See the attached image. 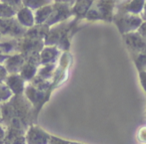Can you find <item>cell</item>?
I'll list each match as a JSON object with an SVG mask.
<instances>
[{
    "label": "cell",
    "instance_id": "cell-1",
    "mask_svg": "<svg viewBox=\"0 0 146 144\" xmlns=\"http://www.w3.org/2000/svg\"><path fill=\"white\" fill-rule=\"evenodd\" d=\"M113 18L122 35L136 32L143 23L142 19L138 15L129 13H117Z\"/></svg>",
    "mask_w": 146,
    "mask_h": 144
},
{
    "label": "cell",
    "instance_id": "cell-2",
    "mask_svg": "<svg viewBox=\"0 0 146 144\" xmlns=\"http://www.w3.org/2000/svg\"><path fill=\"white\" fill-rule=\"evenodd\" d=\"M113 11V0H98L97 2L91 5L90 9L86 14V18L88 20H102L111 21Z\"/></svg>",
    "mask_w": 146,
    "mask_h": 144
},
{
    "label": "cell",
    "instance_id": "cell-3",
    "mask_svg": "<svg viewBox=\"0 0 146 144\" xmlns=\"http://www.w3.org/2000/svg\"><path fill=\"white\" fill-rule=\"evenodd\" d=\"M26 31L27 29L21 26L15 17L7 19L0 18V34L2 37L21 39Z\"/></svg>",
    "mask_w": 146,
    "mask_h": 144
},
{
    "label": "cell",
    "instance_id": "cell-4",
    "mask_svg": "<svg viewBox=\"0 0 146 144\" xmlns=\"http://www.w3.org/2000/svg\"><path fill=\"white\" fill-rule=\"evenodd\" d=\"M51 134L36 124H31L25 132L26 144H48Z\"/></svg>",
    "mask_w": 146,
    "mask_h": 144
},
{
    "label": "cell",
    "instance_id": "cell-5",
    "mask_svg": "<svg viewBox=\"0 0 146 144\" xmlns=\"http://www.w3.org/2000/svg\"><path fill=\"white\" fill-rule=\"evenodd\" d=\"M52 13L49 16L48 20L46 21L45 24L47 26L50 27L51 25H54L58 22L67 19L71 14H72V10H70L67 4L64 3H55L52 5Z\"/></svg>",
    "mask_w": 146,
    "mask_h": 144
},
{
    "label": "cell",
    "instance_id": "cell-6",
    "mask_svg": "<svg viewBox=\"0 0 146 144\" xmlns=\"http://www.w3.org/2000/svg\"><path fill=\"white\" fill-rule=\"evenodd\" d=\"M124 40H125L126 46H127L128 50L130 51L131 55H136L138 53H140L141 51L146 49V42L139 33L136 32L128 33V34L123 35Z\"/></svg>",
    "mask_w": 146,
    "mask_h": 144
},
{
    "label": "cell",
    "instance_id": "cell-7",
    "mask_svg": "<svg viewBox=\"0 0 146 144\" xmlns=\"http://www.w3.org/2000/svg\"><path fill=\"white\" fill-rule=\"evenodd\" d=\"M4 84L8 86L13 96H20L24 94L26 88V82L22 79L19 74H10L7 76Z\"/></svg>",
    "mask_w": 146,
    "mask_h": 144
},
{
    "label": "cell",
    "instance_id": "cell-8",
    "mask_svg": "<svg viewBox=\"0 0 146 144\" xmlns=\"http://www.w3.org/2000/svg\"><path fill=\"white\" fill-rule=\"evenodd\" d=\"M24 63H25V58L20 53H17V54L7 56L6 60L3 62V66L6 69L8 75L19 74V72H20Z\"/></svg>",
    "mask_w": 146,
    "mask_h": 144
},
{
    "label": "cell",
    "instance_id": "cell-9",
    "mask_svg": "<svg viewBox=\"0 0 146 144\" xmlns=\"http://www.w3.org/2000/svg\"><path fill=\"white\" fill-rule=\"evenodd\" d=\"M19 40L20 39L1 37L0 39V53L5 56H10L19 53Z\"/></svg>",
    "mask_w": 146,
    "mask_h": 144
},
{
    "label": "cell",
    "instance_id": "cell-10",
    "mask_svg": "<svg viewBox=\"0 0 146 144\" xmlns=\"http://www.w3.org/2000/svg\"><path fill=\"white\" fill-rule=\"evenodd\" d=\"M25 130L14 127H6V136L3 144H26Z\"/></svg>",
    "mask_w": 146,
    "mask_h": 144
},
{
    "label": "cell",
    "instance_id": "cell-11",
    "mask_svg": "<svg viewBox=\"0 0 146 144\" xmlns=\"http://www.w3.org/2000/svg\"><path fill=\"white\" fill-rule=\"evenodd\" d=\"M60 50L55 46H46L40 52V66L49 64H55L57 59L59 58Z\"/></svg>",
    "mask_w": 146,
    "mask_h": 144
},
{
    "label": "cell",
    "instance_id": "cell-12",
    "mask_svg": "<svg viewBox=\"0 0 146 144\" xmlns=\"http://www.w3.org/2000/svg\"><path fill=\"white\" fill-rule=\"evenodd\" d=\"M15 18L17 19L18 23L22 27L26 29H29L31 27H33L35 25V20H34V13L32 10H30L27 7L23 6L22 8H20L16 12Z\"/></svg>",
    "mask_w": 146,
    "mask_h": 144
},
{
    "label": "cell",
    "instance_id": "cell-13",
    "mask_svg": "<svg viewBox=\"0 0 146 144\" xmlns=\"http://www.w3.org/2000/svg\"><path fill=\"white\" fill-rule=\"evenodd\" d=\"M48 31H49V26H47L46 24L34 25L31 28L27 29L26 33H25V35L23 37L35 39V40H44Z\"/></svg>",
    "mask_w": 146,
    "mask_h": 144
},
{
    "label": "cell",
    "instance_id": "cell-14",
    "mask_svg": "<svg viewBox=\"0 0 146 144\" xmlns=\"http://www.w3.org/2000/svg\"><path fill=\"white\" fill-rule=\"evenodd\" d=\"M145 1L144 0H131L130 2L118 7V13H129V14L137 15L143 10V6Z\"/></svg>",
    "mask_w": 146,
    "mask_h": 144
},
{
    "label": "cell",
    "instance_id": "cell-15",
    "mask_svg": "<svg viewBox=\"0 0 146 144\" xmlns=\"http://www.w3.org/2000/svg\"><path fill=\"white\" fill-rule=\"evenodd\" d=\"M38 68H39L38 65L34 64V63L25 61L24 65H23V67L21 68L20 72H19V75L22 77V79L25 81V82H31L35 77H36Z\"/></svg>",
    "mask_w": 146,
    "mask_h": 144
},
{
    "label": "cell",
    "instance_id": "cell-16",
    "mask_svg": "<svg viewBox=\"0 0 146 144\" xmlns=\"http://www.w3.org/2000/svg\"><path fill=\"white\" fill-rule=\"evenodd\" d=\"M52 5H46L43 6L41 8L35 10L34 13V20H35V25H41L45 24L46 21L48 20L49 16L52 13Z\"/></svg>",
    "mask_w": 146,
    "mask_h": 144
},
{
    "label": "cell",
    "instance_id": "cell-17",
    "mask_svg": "<svg viewBox=\"0 0 146 144\" xmlns=\"http://www.w3.org/2000/svg\"><path fill=\"white\" fill-rule=\"evenodd\" d=\"M91 5L92 0H76L75 5L73 7L72 13H74L78 18L86 16Z\"/></svg>",
    "mask_w": 146,
    "mask_h": 144
},
{
    "label": "cell",
    "instance_id": "cell-18",
    "mask_svg": "<svg viewBox=\"0 0 146 144\" xmlns=\"http://www.w3.org/2000/svg\"><path fill=\"white\" fill-rule=\"evenodd\" d=\"M55 74V64H49V65H44L41 66L40 68H38L37 71V77L43 79V80L50 81L53 78Z\"/></svg>",
    "mask_w": 146,
    "mask_h": 144
},
{
    "label": "cell",
    "instance_id": "cell-19",
    "mask_svg": "<svg viewBox=\"0 0 146 144\" xmlns=\"http://www.w3.org/2000/svg\"><path fill=\"white\" fill-rule=\"evenodd\" d=\"M51 0H22V5L30 10H37L46 5H50Z\"/></svg>",
    "mask_w": 146,
    "mask_h": 144
},
{
    "label": "cell",
    "instance_id": "cell-20",
    "mask_svg": "<svg viewBox=\"0 0 146 144\" xmlns=\"http://www.w3.org/2000/svg\"><path fill=\"white\" fill-rule=\"evenodd\" d=\"M132 58H133L135 66L139 72L146 71V49L138 53V54L133 55Z\"/></svg>",
    "mask_w": 146,
    "mask_h": 144
},
{
    "label": "cell",
    "instance_id": "cell-21",
    "mask_svg": "<svg viewBox=\"0 0 146 144\" xmlns=\"http://www.w3.org/2000/svg\"><path fill=\"white\" fill-rule=\"evenodd\" d=\"M17 11L13 9L12 7L8 6L5 3L0 2V18L1 19H7V18H13L16 15Z\"/></svg>",
    "mask_w": 146,
    "mask_h": 144
},
{
    "label": "cell",
    "instance_id": "cell-22",
    "mask_svg": "<svg viewBox=\"0 0 146 144\" xmlns=\"http://www.w3.org/2000/svg\"><path fill=\"white\" fill-rule=\"evenodd\" d=\"M13 94L11 92V90L8 88V86L4 84L1 82L0 84V105L5 102L9 101L12 98Z\"/></svg>",
    "mask_w": 146,
    "mask_h": 144
},
{
    "label": "cell",
    "instance_id": "cell-23",
    "mask_svg": "<svg viewBox=\"0 0 146 144\" xmlns=\"http://www.w3.org/2000/svg\"><path fill=\"white\" fill-rule=\"evenodd\" d=\"M0 2L5 3V4H7L8 6H10V7H12L13 9H15L16 11H18L19 9L23 7L22 0H1Z\"/></svg>",
    "mask_w": 146,
    "mask_h": 144
},
{
    "label": "cell",
    "instance_id": "cell-24",
    "mask_svg": "<svg viewBox=\"0 0 146 144\" xmlns=\"http://www.w3.org/2000/svg\"><path fill=\"white\" fill-rule=\"evenodd\" d=\"M136 138L141 144H146V125H143L137 130Z\"/></svg>",
    "mask_w": 146,
    "mask_h": 144
},
{
    "label": "cell",
    "instance_id": "cell-25",
    "mask_svg": "<svg viewBox=\"0 0 146 144\" xmlns=\"http://www.w3.org/2000/svg\"><path fill=\"white\" fill-rule=\"evenodd\" d=\"M48 144H70V141H68V140H64V139H62V138L56 137V136L51 135Z\"/></svg>",
    "mask_w": 146,
    "mask_h": 144
},
{
    "label": "cell",
    "instance_id": "cell-26",
    "mask_svg": "<svg viewBox=\"0 0 146 144\" xmlns=\"http://www.w3.org/2000/svg\"><path fill=\"white\" fill-rule=\"evenodd\" d=\"M7 76H8V73H7L6 69L4 68L3 64H0V84H1V82H4Z\"/></svg>",
    "mask_w": 146,
    "mask_h": 144
},
{
    "label": "cell",
    "instance_id": "cell-27",
    "mask_svg": "<svg viewBox=\"0 0 146 144\" xmlns=\"http://www.w3.org/2000/svg\"><path fill=\"white\" fill-rule=\"evenodd\" d=\"M139 79H140V82H141L142 88H143L144 92H146V71L139 72Z\"/></svg>",
    "mask_w": 146,
    "mask_h": 144
},
{
    "label": "cell",
    "instance_id": "cell-28",
    "mask_svg": "<svg viewBox=\"0 0 146 144\" xmlns=\"http://www.w3.org/2000/svg\"><path fill=\"white\" fill-rule=\"evenodd\" d=\"M6 136V127L0 122V144H3Z\"/></svg>",
    "mask_w": 146,
    "mask_h": 144
},
{
    "label": "cell",
    "instance_id": "cell-29",
    "mask_svg": "<svg viewBox=\"0 0 146 144\" xmlns=\"http://www.w3.org/2000/svg\"><path fill=\"white\" fill-rule=\"evenodd\" d=\"M137 32L140 34V36L145 40L146 42V22H143L141 24V26L139 27V29L137 30Z\"/></svg>",
    "mask_w": 146,
    "mask_h": 144
},
{
    "label": "cell",
    "instance_id": "cell-30",
    "mask_svg": "<svg viewBox=\"0 0 146 144\" xmlns=\"http://www.w3.org/2000/svg\"><path fill=\"white\" fill-rule=\"evenodd\" d=\"M143 14H142V19L143 20H145V22H146V1H145V3H144V6H143Z\"/></svg>",
    "mask_w": 146,
    "mask_h": 144
},
{
    "label": "cell",
    "instance_id": "cell-31",
    "mask_svg": "<svg viewBox=\"0 0 146 144\" xmlns=\"http://www.w3.org/2000/svg\"><path fill=\"white\" fill-rule=\"evenodd\" d=\"M6 58H7V56H5V55L0 53V64H3V62L6 60Z\"/></svg>",
    "mask_w": 146,
    "mask_h": 144
},
{
    "label": "cell",
    "instance_id": "cell-32",
    "mask_svg": "<svg viewBox=\"0 0 146 144\" xmlns=\"http://www.w3.org/2000/svg\"><path fill=\"white\" fill-rule=\"evenodd\" d=\"M70 144H82V143H79V142H73V141H70Z\"/></svg>",
    "mask_w": 146,
    "mask_h": 144
},
{
    "label": "cell",
    "instance_id": "cell-33",
    "mask_svg": "<svg viewBox=\"0 0 146 144\" xmlns=\"http://www.w3.org/2000/svg\"><path fill=\"white\" fill-rule=\"evenodd\" d=\"M0 120H1V106H0Z\"/></svg>",
    "mask_w": 146,
    "mask_h": 144
},
{
    "label": "cell",
    "instance_id": "cell-34",
    "mask_svg": "<svg viewBox=\"0 0 146 144\" xmlns=\"http://www.w3.org/2000/svg\"><path fill=\"white\" fill-rule=\"evenodd\" d=\"M1 37H2V36H1V34H0V39H1Z\"/></svg>",
    "mask_w": 146,
    "mask_h": 144
},
{
    "label": "cell",
    "instance_id": "cell-35",
    "mask_svg": "<svg viewBox=\"0 0 146 144\" xmlns=\"http://www.w3.org/2000/svg\"><path fill=\"white\" fill-rule=\"evenodd\" d=\"M0 1H1V0H0Z\"/></svg>",
    "mask_w": 146,
    "mask_h": 144
}]
</instances>
